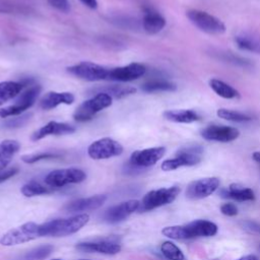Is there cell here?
Listing matches in <instances>:
<instances>
[{
	"label": "cell",
	"mask_w": 260,
	"mask_h": 260,
	"mask_svg": "<svg viewBox=\"0 0 260 260\" xmlns=\"http://www.w3.org/2000/svg\"><path fill=\"white\" fill-rule=\"evenodd\" d=\"M217 225L206 219H195L187 224L170 225L161 230V234L173 240H188L199 237H212L217 234Z\"/></svg>",
	"instance_id": "6da1fadb"
},
{
	"label": "cell",
	"mask_w": 260,
	"mask_h": 260,
	"mask_svg": "<svg viewBox=\"0 0 260 260\" xmlns=\"http://www.w3.org/2000/svg\"><path fill=\"white\" fill-rule=\"evenodd\" d=\"M89 220L86 213L77 214L67 218H57L40 224L41 237H65L77 233Z\"/></svg>",
	"instance_id": "7a4b0ae2"
},
{
	"label": "cell",
	"mask_w": 260,
	"mask_h": 260,
	"mask_svg": "<svg viewBox=\"0 0 260 260\" xmlns=\"http://www.w3.org/2000/svg\"><path fill=\"white\" fill-rule=\"evenodd\" d=\"M112 103L113 99L109 94L105 92H98L77 107L73 113V118L77 122L89 121L95 116V114L110 107Z\"/></svg>",
	"instance_id": "3957f363"
},
{
	"label": "cell",
	"mask_w": 260,
	"mask_h": 260,
	"mask_svg": "<svg viewBox=\"0 0 260 260\" xmlns=\"http://www.w3.org/2000/svg\"><path fill=\"white\" fill-rule=\"evenodd\" d=\"M203 148L199 145H190L177 151L175 157L162 161L161 170L169 172L177 170L181 167H191L202 160Z\"/></svg>",
	"instance_id": "277c9868"
},
{
	"label": "cell",
	"mask_w": 260,
	"mask_h": 260,
	"mask_svg": "<svg viewBox=\"0 0 260 260\" xmlns=\"http://www.w3.org/2000/svg\"><path fill=\"white\" fill-rule=\"evenodd\" d=\"M180 187L172 186L147 192L140 201L138 210L144 212L172 203L180 193Z\"/></svg>",
	"instance_id": "5b68a950"
},
{
	"label": "cell",
	"mask_w": 260,
	"mask_h": 260,
	"mask_svg": "<svg viewBox=\"0 0 260 260\" xmlns=\"http://www.w3.org/2000/svg\"><path fill=\"white\" fill-rule=\"evenodd\" d=\"M41 237L40 235V224L36 222L28 221L17 228L11 229L6 232L0 239V244L2 246H15L32 241Z\"/></svg>",
	"instance_id": "8992f818"
},
{
	"label": "cell",
	"mask_w": 260,
	"mask_h": 260,
	"mask_svg": "<svg viewBox=\"0 0 260 260\" xmlns=\"http://www.w3.org/2000/svg\"><path fill=\"white\" fill-rule=\"evenodd\" d=\"M41 89L42 87L39 84L30 86L28 89L20 93L14 104L0 109V118H9L22 115L23 112L28 110L35 104Z\"/></svg>",
	"instance_id": "52a82bcc"
},
{
	"label": "cell",
	"mask_w": 260,
	"mask_h": 260,
	"mask_svg": "<svg viewBox=\"0 0 260 260\" xmlns=\"http://www.w3.org/2000/svg\"><path fill=\"white\" fill-rule=\"evenodd\" d=\"M189 20L200 30L211 34V35H220L225 31V26L221 20L217 17L201 10L192 9L186 13Z\"/></svg>",
	"instance_id": "ba28073f"
},
{
	"label": "cell",
	"mask_w": 260,
	"mask_h": 260,
	"mask_svg": "<svg viewBox=\"0 0 260 260\" xmlns=\"http://www.w3.org/2000/svg\"><path fill=\"white\" fill-rule=\"evenodd\" d=\"M86 174L77 168L58 169L50 172L46 178V185L52 188H61L68 184H76L84 181Z\"/></svg>",
	"instance_id": "9c48e42d"
},
{
	"label": "cell",
	"mask_w": 260,
	"mask_h": 260,
	"mask_svg": "<svg viewBox=\"0 0 260 260\" xmlns=\"http://www.w3.org/2000/svg\"><path fill=\"white\" fill-rule=\"evenodd\" d=\"M67 72L86 81H100L108 79L110 69L92 62L83 61L67 67Z\"/></svg>",
	"instance_id": "30bf717a"
},
{
	"label": "cell",
	"mask_w": 260,
	"mask_h": 260,
	"mask_svg": "<svg viewBox=\"0 0 260 260\" xmlns=\"http://www.w3.org/2000/svg\"><path fill=\"white\" fill-rule=\"evenodd\" d=\"M123 150L120 142L110 137H104L93 141L87 147V154L92 159H108L122 154Z\"/></svg>",
	"instance_id": "8fae6325"
},
{
	"label": "cell",
	"mask_w": 260,
	"mask_h": 260,
	"mask_svg": "<svg viewBox=\"0 0 260 260\" xmlns=\"http://www.w3.org/2000/svg\"><path fill=\"white\" fill-rule=\"evenodd\" d=\"M219 187V179L216 177L202 178L189 183L186 196L189 199H203L213 194Z\"/></svg>",
	"instance_id": "7c38bea8"
},
{
	"label": "cell",
	"mask_w": 260,
	"mask_h": 260,
	"mask_svg": "<svg viewBox=\"0 0 260 260\" xmlns=\"http://www.w3.org/2000/svg\"><path fill=\"white\" fill-rule=\"evenodd\" d=\"M166 153V147L156 146L140 150H135L131 153L129 165L132 168H148L155 165Z\"/></svg>",
	"instance_id": "4fadbf2b"
},
{
	"label": "cell",
	"mask_w": 260,
	"mask_h": 260,
	"mask_svg": "<svg viewBox=\"0 0 260 260\" xmlns=\"http://www.w3.org/2000/svg\"><path fill=\"white\" fill-rule=\"evenodd\" d=\"M140 201L138 200H127L123 201L117 205H114L107 209L104 214V218L109 223H118L126 219L134 211L138 210Z\"/></svg>",
	"instance_id": "5bb4252c"
},
{
	"label": "cell",
	"mask_w": 260,
	"mask_h": 260,
	"mask_svg": "<svg viewBox=\"0 0 260 260\" xmlns=\"http://www.w3.org/2000/svg\"><path fill=\"white\" fill-rule=\"evenodd\" d=\"M240 135L238 129L223 125H208L201 130V136L205 140L217 142H230Z\"/></svg>",
	"instance_id": "9a60e30c"
},
{
	"label": "cell",
	"mask_w": 260,
	"mask_h": 260,
	"mask_svg": "<svg viewBox=\"0 0 260 260\" xmlns=\"http://www.w3.org/2000/svg\"><path fill=\"white\" fill-rule=\"evenodd\" d=\"M146 72V67L141 63H130L125 66L110 69L109 80L132 81L142 77Z\"/></svg>",
	"instance_id": "2e32d148"
},
{
	"label": "cell",
	"mask_w": 260,
	"mask_h": 260,
	"mask_svg": "<svg viewBox=\"0 0 260 260\" xmlns=\"http://www.w3.org/2000/svg\"><path fill=\"white\" fill-rule=\"evenodd\" d=\"M75 248L85 253H100L105 255H115L121 251V245L111 240H100L78 243Z\"/></svg>",
	"instance_id": "e0dca14e"
},
{
	"label": "cell",
	"mask_w": 260,
	"mask_h": 260,
	"mask_svg": "<svg viewBox=\"0 0 260 260\" xmlns=\"http://www.w3.org/2000/svg\"><path fill=\"white\" fill-rule=\"evenodd\" d=\"M76 131L75 127L64 122H56V121H50L46 125L42 126L38 130H36L31 136L30 139L32 141L41 140L47 136L52 135H66V134H72Z\"/></svg>",
	"instance_id": "ac0fdd59"
},
{
	"label": "cell",
	"mask_w": 260,
	"mask_h": 260,
	"mask_svg": "<svg viewBox=\"0 0 260 260\" xmlns=\"http://www.w3.org/2000/svg\"><path fill=\"white\" fill-rule=\"evenodd\" d=\"M107 200V195L98 194L90 197L79 198L69 202L64 209L67 212H79V211H87V210H94L100 208Z\"/></svg>",
	"instance_id": "d6986e66"
},
{
	"label": "cell",
	"mask_w": 260,
	"mask_h": 260,
	"mask_svg": "<svg viewBox=\"0 0 260 260\" xmlns=\"http://www.w3.org/2000/svg\"><path fill=\"white\" fill-rule=\"evenodd\" d=\"M74 95L68 91H49L40 102V107L43 110H52L59 105H71L74 102Z\"/></svg>",
	"instance_id": "ffe728a7"
},
{
	"label": "cell",
	"mask_w": 260,
	"mask_h": 260,
	"mask_svg": "<svg viewBox=\"0 0 260 260\" xmlns=\"http://www.w3.org/2000/svg\"><path fill=\"white\" fill-rule=\"evenodd\" d=\"M220 195L223 198H230L239 202L253 201L255 199L254 191L251 188H248L236 183L231 184L228 187V189L221 190Z\"/></svg>",
	"instance_id": "44dd1931"
},
{
	"label": "cell",
	"mask_w": 260,
	"mask_h": 260,
	"mask_svg": "<svg viewBox=\"0 0 260 260\" xmlns=\"http://www.w3.org/2000/svg\"><path fill=\"white\" fill-rule=\"evenodd\" d=\"M142 25L147 34L155 35L165 27L166 19L157 11L147 8L144 10Z\"/></svg>",
	"instance_id": "7402d4cb"
},
{
	"label": "cell",
	"mask_w": 260,
	"mask_h": 260,
	"mask_svg": "<svg viewBox=\"0 0 260 260\" xmlns=\"http://www.w3.org/2000/svg\"><path fill=\"white\" fill-rule=\"evenodd\" d=\"M19 149L20 144L14 139H5L0 142V171L7 168Z\"/></svg>",
	"instance_id": "603a6c76"
},
{
	"label": "cell",
	"mask_w": 260,
	"mask_h": 260,
	"mask_svg": "<svg viewBox=\"0 0 260 260\" xmlns=\"http://www.w3.org/2000/svg\"><path fill=\"white\" fill-rule=\"evenodd\" d=\"M164 118L168 121L175 123H193L200 119L199 115L188 109H176V110H167L162 114Z\"/></svg>",
	"instance_id": "cb8c5ba5"
},
{
	"label": "cell",
	"mask_w": 260,
	"mask_h": 260,
	"mask_svg": "<svg viewBox=\"0 0 260 260\" xmlns=\"http://www.w3.org/2000/svg\"><path fill=\"white\" fill-rule=\"evenodd\" d=\"M237 46L244 50L252 53L260 54V36L254 32H242L235 38Z\"/></svg>",
	"instance_id": "d4e9b609"
},
{
	"label": "cell",
	"mask_w": 260,
	"mask_h": 260,
	"mask_svg": "<svg viewBox=\"0 0 260 260\" xmlns=\"http://www.w3.org/2000/svg\"><path fill=\"white\" fill-rule=\"evenodd\" d=\"M22 89V84L16 81H2L0 82V106L9 100L17 96Z\"/></svg>",
	"instance_id": "484cf974"
},
{
	"label": "cell",
	"mask_w": 260,
	"mask_h": 260,
	"mask_svg": "<svg viewBox=\"0 0 260 260\" xmlns=\"http://www.w3.org/2000/svg\"><path fill=\"white\" fill-rule=\"evenodd\" d=\"M98 92H105L112 99H123L136 92V88L130 85H108L102 88H98ZM96 92V93H98Z\"/></svg>",
	"instance_id": "4316f807"
},
{
	"label": "cell",
	"mask_w": 260,
	"mask_h": 260,
	"mask_svg": "<svg viewBox=\"0 0 260 260\" xmlns=\"http://www.w3.org/2000/svg\"><path fill=\"white\" fill-rule=\"evenodd\" d=\"M209 85L212 88V90L218 94L221 98L224 99H236L240 96V93L238 90H236L234 87L229 85L228 83L218 80V79H211L209 81Z\"/></svg>",
	"instance_id": "83f0119b"
},
{
	"label": "cell",
	"mask_w": 260,
	"mask_h": 260,
	"mask_svg": "<svg viewBox=\"0 0 260 260\" xmlns=\"http://www.w3.org/2000/svg\"><path fill=\"white\" fill-rule=\"evenodd\" d=\"M53 190H54V188H52L48 185L45 186L37 181H29L21 187L20 192L25 197H32V196H37V195L51 193V192H53Z\"/></svg>",
	"instance_id": "f1b7e54d"
},
{
	"label": "cell",
	"mask_w": 260,
	"mask_h": 260,
	"mask_svg": "<svg viewBox=\"0 0 260 260\" xmlns=\"http://www.w3.org/2000/svg\"><path fill=\"white\" fill-rule=\"evenodd\" d=\"M142 90L145 92H159V91H173L176 89V85L172 82L160 80V79H154L149 80L142 84L141 86Z\"/></svg>",
	"instance_id": "f546056e"
},
{
	"label": "cell",
	"mask_w": 260,
	"mask_h": 260,
	"mask_svg": "<svg viewBox=\"0 0 260 260\" xmlns=\"http://www.w3.org/2000/svg\"><path fill=\"white\" fill-rule=\"evenodd\" d=\"M53 249L54 248L52 245H42L30 251H27L19 258V260H44L51 255Z\"/></svg>",
	"instance_id": "4dcf8cb0"
},
{
	"label": "cell",
	"mask_w": 260,
	"mask_h": 260,
	"mask_svg": "<svg viewBox=\"0 0 260 260\" xmlns=\"http://www.w3.org/2000/svg\"><path fill=\"white\" fill-rule=\"evenodd\" d=\"M160 252L168 260H185L181 249L171 241H166L160 245Z\"/></svg>",
	"instance_id": "1f68e13d"
},
{
	"label": "cell",
	"mask_w": 260,
	"mask_h": 260,
	"mask_svg": "<svg viewBox=\"0 0 260 260\" xmlns=\"http://www.w3.org/2000/svg\"><path fill=\"white\" fill-rule=\"evenodd\" d=\"M217 116L223 120H228V121H232V122H248L252 120V117L241 113V112H237V111H233V110H228V109H219L216 112Z\"/></svg>",
	"instance_id": "d6a6232c"
},
{
	"label": "cell",
	"mask_w": 260,
	"mask_h": 260,
	"mask_svg": "<svg viewBox=\"0 0 260 260\" xmlns=\"http://www.w3.org/2000/svg\"><path fill=\"white\" fill-rule=\"evenodd\" d=\"M58 154L51 153V152H40V153H31V154H24L21 156V160L25 164H35L37 161L58 157Z\"/></svg>",
	"instance_id": "836d02e7"
},
{
	"label": "cell",
	"mask_w": 260,
	"mask_h": 260,
	"mask_svg": "<svg viewBox=\"0 0 260 260\" xmlns=\"http://www.w3.org/2000/svg\"><path fill=\"white\" fill-rule=\"evenodd\" d=\"M31 114H24V115H19V116H14L12 118H8L7 120L4 121L3 125L6 128H17L22 125H24L30 118Z\"/></svg>",
	"instance_id": "e575fe53"
},
{
	"label": "cell",
	"mask_w": 260,
	"mask_h": 260,
	"mask_svg": "<svg viewBox=\"0 0 260 260\" xmlns=\"http://www.w3.org/2000/svg\"><path fill=\"white\" fill-rule=\"evenodd\" d=\"M48 4L60 12L68 13L71 10V6L68 0H47Z\"/></svg>",
	"instance_id": "d590c367"
},
{
	"label": "cell",
	"mask_w": 260,
	"mask_h": 260,
	"mask_svg": "<svg viewBox=\"0 0 260 260\" xmlns=\"http://www.w3.org/2000/svg\"><path fill=\"white\" fill-rule=\"evenodd\" d=\"M220 211L226 216H235L238 214V208L234 203H223L220 206Z\"/></svg>",
	"instance_id": "8d00e7d4"
},
{
	"label": "cell",
	"mask_w": 260,
	"mask_h": 260,
	"mask_svg": "<svg viewBox=\"0 0 260 260\" xmlns=\"http://www.w3.org/2000/svg\"><path fill=\"white\" fill-rule=\"evenodd\" d=\"M243 226L245 230L252 234H257L260 235V223L253 221V220H245L243 222Z\"/></svg>",
	"instance_id": "74e56055"
},
{
	"label": "cell",
	"mask_w": 260,
	"mask_h": 260,
	"mask_svg": "<svg viewBox=\"0 0 260 260\" xmlns=\"http://www.w3.org/2000/svg\"><path fill=\"white\" fill-rule=\"evenodd\" d=\"M18 173V169L17 168H6L2 171H0V183L7 181L8 179H10L11 177H13L14 175H16Z\"/></svg>",
	"instance_id": "f35d334b"
},
{
	"label": "cell",
	"mask_w": 260,
	"mask_h": 260,
	"mask_svg": "<svg viewBox=\"0 0 260 260\" xmlns=\"http://www.w3.org/2000/svg\"><path fill=\"white\" fill-rule=\"evenodd\" d=\"M79 1L90 9H96V7H98V1L96 0H79Z\"/></svg>",
	"instance_id": "ab89813d"
},
{
	"label": "cell",
	"mask_w": 260,
	"mask_h": 260,
	"mask_svg": "<svg viewBox=\"0 0 260 260\" xmlns=\"http://www.w3.org/2000/svg\"><path fill=\"white\" fill-rule=\"evenodd\" d=\"M237 260H259V258L256 256V255H253V254H249V255H245Z\"/></svg>",
	"instance_id": "60d3db41"
},
{
	"label": "cell",
	"mask_w": 260,
	"mask_h": 260,
	"mask_svg": "<svg viewBox=\"0 0 260 260\" xmlns=\"http://www.w3.org/2000/svg\"><path fill=\"white\" fill-rule=\"evenodd\" d=\"M252 157H253V159H254L256 162L260 164V151L254 152V153L252 154Z\"/></svg>",
	"instance_id": "b9f144b4"
},
{
	"label": "cell",
	"mask_w": 260,
	"mask_h": 260,
	"mask_svg": "<svg viewBox=\"0 0 260 260\" xmlns=\"http://www.w3.org/2000/svg\"><path fill=\"white\" fill-rule=\"evenodd\" d=\"M52 260H60V259H52Z\"/></svg>",
	"instance_id": "7bdbcfd3"
},
{
	"label": "cell",
	"mask_w": 260,
	"mask_h": 260,
	"mask_svg": "<svg viewBox=\"0 0 260 260\" xmlns=\"http://www.w3.org/2000/svg\"><path fill=\"white\" fill-rule=\"evenodd\" d=\"M81 260H88V259H81Z\"/></svg>",
	"instance_id": "ee69618b"
}]
</instances>
